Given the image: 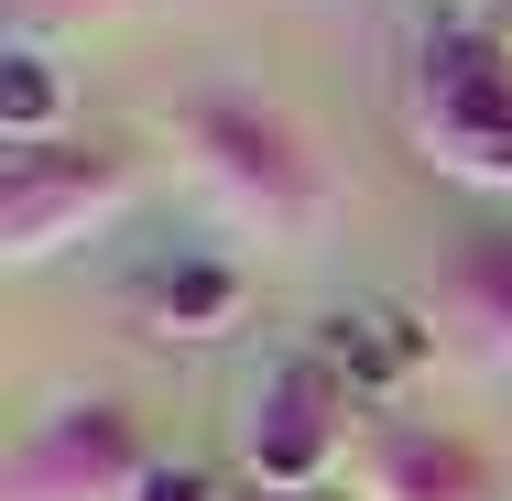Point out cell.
Wrapping results in <instances>:
<instances>
[{
	"label": "cell",
	"mask_w": 512,
	"mask_h": 501,
	"mask_svg": "<svg viewBox=\"0 0 512 501\" xmlns=\"http://www.w3.org/2000/svg\"><path fill=\"white\" fill-rule=\"evenodd\" d=\"M175 153H186V175H197L207 197L229 207L240 229H262V240H306L316 218H327V164H316V142L273 99H251V88H197V99H175Z\"/></svg>",
	"instance_id": "obj_1"
},
{
	"label": "cell",
	"mask_w": 512,
	"mask_h": 501,
	"mask_svg": "<svg viewBox=\"0 0 512 501\" xmlns=\"http://www.w3.org/2000/svg\"><path fill=\"white\" fill-rule=\"evenodd\" d=\"M404 109H414V153L447 186L512 197V33L502 22H425L404 66Z\"/></svg>",
	"instance_id": "obj_2"
},
{
	"label": "cell",
	"mask_w": 512,
	"mask_h": 501,
	"mask_svg": "<svg viewBox=\"0 0 512 501\" xmlns=\"http://www.w3.org/2000/svg\"><path fill=\"white\" fill-rule=\"evenodd\" d=\"M142 186V153L109 131H55V142H11L0 164V262L33 273L55 251H77L88 229H109Z\"/></svg>",
	"instance_id": "obj_3"
},
{
	"label": "cell",
	"mask_w": 512,
	"mask_h": 501,
	"mask_svg": "<svg viewBox=\"0 0 512 501\" xmlns=\"http://www.w3.org/2000/svg\"><path fill=\"white\" fill-rule=\"evenodd\" d=\"M142 480H153V447H142L120 393L44 403L0 458V501H131Z\"/></svg>",
	"instance_id": "obj_4"
},
{
	"label": "cell",
	"mask_w": 512,
	"mask_h": 501,
	"mask_svg": "<svg viewBox=\"0 0 512 501\" xmlns=\"http://www.w3.org/2000/svg\"><path fill=\"white\" fill-rule=\"evenodd\" d=\"M349 382L316 360V349H284L240 414H229V436H240V469L262 480V491H327V469H338V447H349Z\"/></svg>",
	"instance_id": "obj_5"
},
{
	"label": "cell",
	"mask_w": 512,
	"mask_h": 501,
	"mask_svg": "<svg viewBox=\"0 0 512 501\" xmlns=\"http://www.w3.org/2000/svg\"><path fill=\"white\" fill-rule=\"evenodd\" d=\"M360 501H502V469L425 414H382L360 425Z\"/></svg>",
	"instance_id": "obj_6"
},
{
	"label": "cell",
	"mask_w": 512,
	"mask_h": 501,
	"mask_svg": "<svg viewBox=\"0 0 512 501\" xmlns=\"http://www.w3.org/2000/svg\"><path fill=\"white\" fill-rule=\"evenodd\" d=\"M316 360H327L349 393H393L404 371H425V360H436V327H425V316H404V305H338V316L316 327Z\"/></svg>",
	"instance_id": "obj_7"
},
{
	"label": "cell",
	"mask_w": 512,
	"mask_h": 501,
	"mask_svg": "<svg viewBox=\"0 0 512 501\" xmlns=\"http://www.w3.org/2000/svg\"><path fill=\"white\" fill-rule=\"evenodd\" d=\"M447 305H458L469 349H480L491 371H512V218H491V229H469V240H458Z\"/></svg>",
	"instance_id": "obj_8"
},
{
	"label": "cell",
	"mask_w": 512,
	"mask_h": 501,
	"mask_svg": "<svg viewBox=\"0 0 512 501\" xmlns=\"http://www.w3.org/2000/svg\"><path fill=\"white\" fill-rule=\"evenodd\" d=\"M240 262H218V251H186V262H164V273H142V316H153V338H218V327H240Z\"/></svg>",
	"instance_id": "obj_9"
},
{
	"label": "cell",
	"mask_w": 512,
	"mask_h": 501,
	"mask_svg": "<svg viewBox=\"0 0 512 501\" xmlns=\"http://www.w3.org/2000/svg\"><path fill=\"white\" fill-rule=\"evenodd\" d=\"M66 131V66L44 44H11L0 55V142H55Z\"/></svg>",
	"instance_id": "obj_10"
},
{
	"label": "cell",
	"mask_w": 512,
	"mask_h": 501,
	"mask_svg": "<svg viewBox=\"0 0 512 501\" xmlns=\"http://www.w3.org/2000/svg\"><path fill=\"white\" fill-rule=\"evenodd\" d=\"M131 0H11V22H22V44L33 33H77V22H120Z\"/></svg>",
	"instance_id": "obj_11"
},
{
	"label": "cell",
	"mask_w": 512,
	"mask_h": 501,
	"mask_svg": "<svg viewBox=\"0 0 512 501\" xmlns=\"http://www.w3.org/2000/svg\"><path fill=\"white\" fill-rule=\"evenodd\" d=\"M131 501H218V469H197V458H153V480Z\"/></svg>",
	"instance_id": "obj_12"
},
{
	"label": "cell",
	"mask_w": 512,
	"mask_h": 501,
	"mask_svg": "<svg viewBox=\"0 0 512 501\" xmlns=\"http://www.w3.org/2000/svg\"><path fill=\"white\" fill-rule=\"evenodd\" d=\"M262 501H338V491H262Z\"/></svg>",
	"instance_id": "obj_13"
},
{
	"label": "cell",
	"mask_w": 512,
	"mask_h": 501,
	"mask_svg": "<svg viewBox=\"0 0 512 501\" xmlns=\"http://www.w3.org/2000/svg\"><path fill=\"white\" fill-rule=\"evenodd\" d=\"M502 33H512V22H502Z\"/></svg>",
	"instance_id": "obj_14"
}]
</instances>
